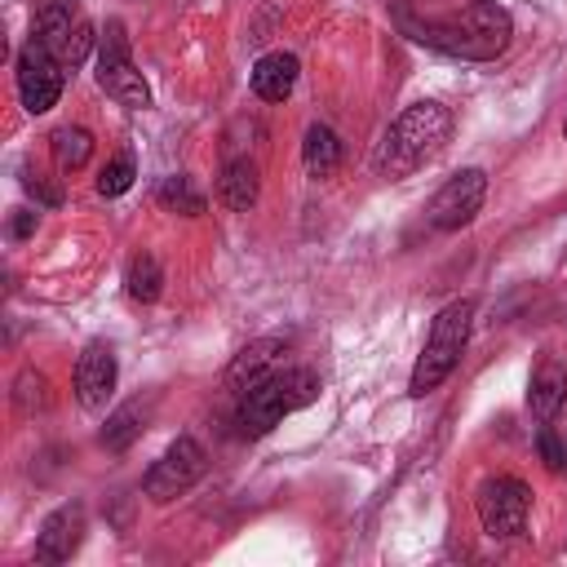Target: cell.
I'll return each mask as SVG.
<instances>
[{
	"label": "cell",
	"mask_w": 567,
	"mask_h": 567,
	"mask_svg": "<svg viewBox=\"0 0 567 567\" xmlns=\"http://www.w3.org/2000/svg\"><path fill=\"white\" fill-rule=\"evenodd\" d=\"M563 133H567V120H563Z\"/></svg>",
	"instance_id": "4316f807"
},
{
	"label": "cell",
	"mask_w": 567,
	"mask_h": 567,
	"mask_svg": "<svg viewBox=\"0 0 567 567\" xmlns=\"http://www.w3.org/2000/svg\"><path fill=\"white\" fill-rule=\"evenodd\" d=\"M257 195H261V173H257V164H252L248 155L226 159V168H221V177H217V199H221L230 213H248V208L257 204Z\"/></svg>",
	"instance_id": "2e32d148"
},
{
	"label": "cell",
	"mask_w": 567,
	"mask_h": 567,
	"mask_svg": "<svg viewBox=\"0 0 567 567\" xmlns=\"http://www.w3.org/2000/svg\"><path fill=\"white\" fill-rule=\"evenodd\" d=\"M31 399H35V403H44V377L27 368V372L18 377V403H22V408H31Z\"/></svg>",
	"instance_id": "cb8c5ba5"
},
{
	"label": "cell",
	"mask_w": 567,
	"mask_h": 567,
	"mask_svg": "<svg viewBox=\"0 0 567 567\" xmlns=\"http://www.w3.org/2000/svg\"><path fill=\"white\" fill-rule=\"evenodd\" d=\"M536 447H540V461H545V470H549V474H563V470H567V443H563L549 425H540Z\"/></svg>",
	"instance_id": "603a6c76"
},
{
	"label": "cell",
	"mask_w": 567,
	"mask_h": 567,
	"mask_svg": "<svg viewBox=\"0 0 567 567\" xmlns=\"http://www.w3.org/2000/svg\"><path fill=\"white\" fill-rule=\"evenodd\" d=\"M22 186H27L40 204H49V208H53V204H62V190H58V186H49L40 173H22Z\"/></svg>",
	"instance_id": "d4e9b609"
},
{
	"label": "cell",
	"mask_w": 567,
	"mask_h": 567,
	"mask_svg": "<svg viewBox=\"0 0 567 567\" xmlns=\"http://www.w3.org/2000/svg\"><path fill=\"white\" fill-rule=\"evenodd\" d=\"M483 195H487V173L483 168H461L452 173L425 204V221L434 230H461L474 221V213L483 208Z\"/></svg>",
	"instance_id": "30bf717a"
},
{
	"label": "cell",
	"mask_w": 567,
	"mask_h": 567,
	"mask_svg": "<svg viewBox=\"0 0 567 567\" xmlns=\"http://www.w3.org/2000/svg\"><path fill=\"white\" fill-rule=\"evenodd\" d=\"M9 235L13 239H27V235H35V213H13V221H9Z\"/></svg>",
	"instance_id": "484cf974"
},
{
	"label": "cell",
	"mask_w": 567,
	"mask_h": 567,
	"mask_svg": "<svg viewBox=\"0 0 567 567\" xmlns=\"http://www.w3.org/2000/svg\"><path fill=\"white\" fill-rule=\"evenodd\" d=\"M49 146H53V159H58V168H62V173L84 168V164H89V155H93V137H89V128H75V124L53 128Z\"/></svg>",
	"instance_id": "d6986e66"
},
{
	"label": "cell",
	"mask_w": 567,
	"mask_h": 567,
	"mask_svg": "<svg viewBox=\"0 0 567 567\" xmlns=\"http://www.w3.org/2000/svg\"><path fill=\"white\" fill-rule=\"evenodd\" d=\"M284 354H288V346H284V337H261V341H248L235 359H230V368H226V390L239 399L244 390H252L257 381H266L275 368H284Z\"/></svg>",
	"instance_id": "4fadbf2b"
},
{
	"label": "cell",
	"mask_w": 567,
	"mask_h": 567,
	"mask_svg": "<svg viewBox=\"0 0 567 567\" xmlns=\"http://www.w3.org/2000/svg\"><path fill=\"white\" fill-rule=\"evenodd\" d=\"M474 514H478V527L492 536V540H514L527 532V514H532V487L523 478H487L474 496Z\"/></svg>",
	"instance_id": "52a82bcc"
},
{
	"label": "cell",
	"mask_w": 567,
	"mask_h": 567,
	"mask_svg": "<svg viewBox=\"0 0 567 567\" xmlns=\"http://www.w3.org/2000/svg\"><path fill=\"white\" fill-rule=\"evenodd\" d=\"M115 377H120L115 350L106 341H89L80 350V359H75V399H80V408L102 412L106 399L115 394Z\"/></svg>",
	"instance_id": "8fae6325"
},
{
	"label": "cell",
	"mask_w": 567,
	"mask_h": 567,
	"mask_svg": "<svg viewBox=\"0 0 567 567\" xmlns=\"http://www.w3.org/2000/svg\"><path fill=\"white\" fill-rule=\"evenodd\" d=\"M155 199L168 208V213H186V217H199L204 213V195L190 186V177H164Z\"/></svg>",
	"instance_id": "44dd1931"
},
{
	"label": "cell",
	"mask_w": 567,
	"mask_h": 567,
	"mask_svg": "<svg viewBox=\"0 0 567 567\" xmlns=\"http://www.w3.org/2000/svg\"><path fill=\"white\" fill-rule=\"evenodd\" d=\"M301 164H306L310 177H328L341 164V137L328 124H310L306 142H301Z\"/></svg>",
	"instance_id": "ac0fdd59"
},
{
	"label": "cell",
	"mask_w": 567,
	"mask_h": 567,
	"mask_svg": "<svg viewBox=\"0 0 567 567\" xmlns=\"http://www.w3.org/2000/svg\"><path fill=\"white\" fill-rule=\"evenodd\" d=\"M124 288H128L133 301L151 306V301L164 292V270H159V261H155L151 252H137V257L128 261V270H124Z\"/></svg>",
	"instance_id": "ffe728a7"
},
{
	"label": "cell",
	"mask_w": 567,
	"mask_h": 567,
	"mask_svg": "<svg viewBox=\"0 0 567 567\" xmlns=\"http://www.w3.org/2000/svg\"><path fill=\"white\" fill-rule=\"evenodd\" d=\"M31 35H35L66 71L80 66V62L93 53V44H97L93 22L80 13L75 0H44L40 13H35V31H31Z\"/></svg>",
	"instance_id": "5b68a950"
},
{
	"label": "cell",
	"mask_w": 567,
	"mask_h": 567,
	"mask_svg": "<svg viewBox=\"0 0 567 567\" xmlns=\"http://www.w3.org/2000/svg\"><path fill=\"white\" fill-rule=\"evenodd\" d=\"M62 84H66V66L31 35L22 49H18V97L31 115H44L49 106H58L62 97Z\"/></svg>",
	"instance_id": "9c48e42d"
},
{
	"label": "cell",
	"mask_w": 567,
	"mask_h": 567,
	"mask_svg": "<svg viewBox=\"0 0 567 567\" xmlns=\"http://www.w3.org/2000/svg\"><path fill=\"white\" fill-rule=\"evenodd\" d=\"M452 137V111L439 102H412L377 142L372 173L385 182H399L416 168H425Z\"/></svg>",
	"instance_id": "7a4b0ae2"
},
{
	"label": "cell",
	"mask_w": 567,
	"mask_h": 567,
	"mask_svg": "<svg viewBox=\"0 0 567 567\" xmlns=\"http://www.w3.org/2000/svg\"><path fill=\"white\" fill-rule=\"evenodd\" d=\"M133 177H137V164H133V155L124 151V155H115L111 164H102V173H97V195L115 199V195H124V190L133 186Z\"/></svg>",
	"instance_id": "7402d4cb"
},
{
	"label": "cell",
	"mask_w": 567,
	"mask_h": 567,
	"mask_svg": "<svg viewBox=\"0 0 567 567\" xmlns=\"http://www.w3.org/2000/svg\"><path fill=\"white\" fill-rule=\"evenodd\" d=\"M80 536H84V505L80 501H66V505H58L44 523H40V532H35V563H66L71 554H75V545H80Z\"/></svg>",
	"instance_id": "7c38bea8"
},
{
	"label": "cell",
	"mask_w": 567,
	"mask_h": 567,
	"mask_svg": "<svg viewBox=\"0 0 567 567\" xmlns=\"http://www.w3.org/2000/svg\"><path fill=\"white\" fill-rule=\"evenodd\" d=\"M146 412H151V403H142V399H128L124 408H115L111 416H106V425H102V434H97V443L106 447V452H124L142 430H146Z\"/></svg>",
	"instance_id": "e0dca14e"
},
{
	"label": "cell",
	"mask_w": 567,
	"mask_h": 567,
	"mask_svg": "<svg viewBox=\"0 0 567 567\" xmlns=\"http://www.w3.org/2000/svg\"><path fill=\"white\" fill-rule=\"evenodd\" d=\"M563 403H567V363L558 354H545L527 381V408L540 425H549Z\"/></svg>",
	"instance_id": "5bb4252c"
},
{
	"label": "cell",
	"mask_w": 567,
	"mask_h": 567,
	"mask_svg": "<svg viewBox=\"0 0 567 567\" xmlns=\"http://www.w3.org/2000/svg\"><path fill=\"white\" fill-rule=\"evenodd\" d=\"M470 323H474V301H465V297L461 301H447L434 315L430 337H425V346L416 354V368H412V381H408V394L412 399H425L430 390H439L456 372V363L465 354V341H470Z\"/></svg>",
	"instance_id": "277c9868"
},
{
	"label": "cell",
	"mask_w": 567,
	"mask_h": 567,
	"mask_svg": "<svg viewBox=\"0 0 567 567\" xmlns=\"http://www.w3.org/2000/svg\"><path fill=\"white\" fill-rule=\"evenodd\" d=\"M204 470H208V456H204V447L190 439V434H177L168 447H164V456L146 470V478H142V492H146V501H155V505H164V501H177V496H186L199 478H204Z\"/></svg>",
	"instance_id": "ba28073f"
},
{
	"label": "cell",
	"mask_w": 567,
	"mask_h": 567,
	"mask_svg": "<svg viewBox=\"0 0 567 567\" xmlns=\"http://www.w3.org/2000/svg\"><path fill=\"white\" fill-rule=\"evenodd\" d=\"M315 399H319V377L310 368H301V363H284L266 381H257L252 390H244L235 399V425H239L244 439H261L288 412H297V408H306Z\"/></svg>",
	"instance_id": "3957f363"
},
{
	"label": "cell",
	"mask_w": 567,
	"mask_h": 567,
	"mask_svg": "<svg viewBox=\"0 0 567 567\" xmlns=\"http://www.w3.org/2000/svg\"><path fill=\"white\" fill-rule=\"evenodd\" d=\"M297 75H301V62L292 53L275 49V53H266V58L252 62V93L261 102H284L297 89Z\"/></svg>",
	"instance_id": "9a60e30c"
},
{
	"label": "cell",
	"mask_w": 567,
	"mask_h": 567,
	"mask_svg": "<svg viewBox=\"0 0 567 567\" xmlns=\"http://www.w3.org/2000/svg\"><path fill=\"white\" fill-rule=\"evenodd\" d=\"M394 13L412 40L470 62L505 53L514 35V18L496 0H399Z\"/></svg>",
	"instance_id": "6da1fadb"
},
{
	"label": "cell",
	"mask_w": 567,
	"mask_h": 567,
	"mask_svg": "<svg viewBox=\"0 0 567 567\" xmlns=\"http://www.w3.org/2000/svg\"><path fill=\"white\" fill-rule=\"evenodd\" d=\"M97 84H102L106 97H115L128 111H146L151 106V89H146L142 71L133 66L124 22H106V35H97Z\"/></svg>",
	"instance_id": "8992f818"
}]
</instances>
